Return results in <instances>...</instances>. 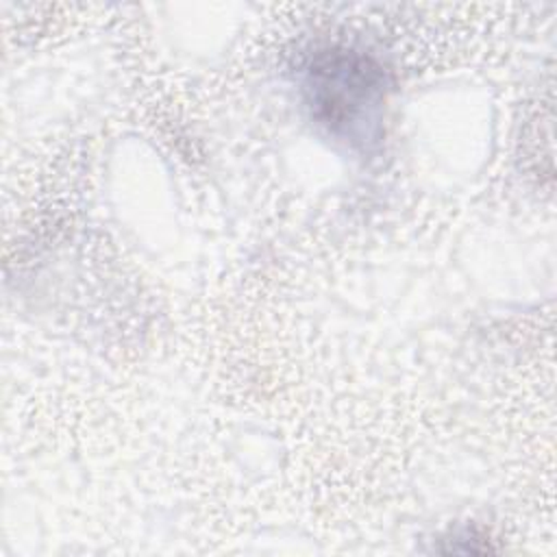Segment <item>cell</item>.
<instances>
[{
  "instance_id": "6da1fadb",
  "label": "cell",
  "mask_w": 557,
  "mask_h": 557,
  "mask_svg": "<svg viewBox=\"0 0 557 557\" xmlns=\"http://www.w3.org/2000/svg\"><path fill=\"white\" fill-rule=\"evenodd\" d=\"M300 98L311 122L333 141L368 154L383 139L387 70L366 50L322 46L300 70Z\"/></svg>"
}]
</instances>
